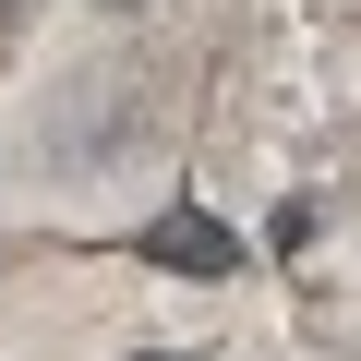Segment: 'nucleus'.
<instances>
[{"mask_svg":"<svg viewBox=\"0 0 361 361\" xmlns=\"http://www.w3.org/2000/svg\"><path fill=\"white\" fill-rule=\"evenodd\" d=\"M145 253H157V265H180V277H229V265H241V241H229L217 217H193V205L157 217V229H145Z\"/></svg>","mask_w":361,"mask_h":361,"instance_id":"1","label":"nucleus"}]
</instances>
